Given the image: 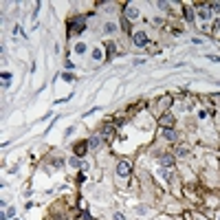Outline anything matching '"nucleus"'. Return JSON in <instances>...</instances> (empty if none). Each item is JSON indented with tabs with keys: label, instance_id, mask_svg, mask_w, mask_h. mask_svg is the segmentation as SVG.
Listing matches in <instances>:
<instances>
[{
	"label": "nucleus",
	"instance_id": "nucleus-20",
	"mask_svg": "<svg viewBox=\"0 0 220 220\" xmlns=\"http://www.w3.org/2000/svg\"><path fill=\"white\" fill-rule=\"evenodd\" d=\"M71 165H75V167H77V165H79V159L75 156V159H71ZM79 167H81V165H79Z\"/></svg>",
	"mask_w": 220,
	"mask_h": 220
},
{
	"label": "nucleus",
	"instance_id": "nucleus-15",
	"mask_svg": "<svg viewBox=\"0 0 220 220\" xmlns=\"http://www.w3.org/2000/svg\"><path fill=\"white\" fill-rule=\"evenodd\" d=\"M185 18H187V22H194V11H191V9H185Z\"/></svg>",
	"mask_w": 220,
	"mask_h": 220
},
{
	"label": "nucleus",
	"instance_id": "nucleus-2",
	"mask_svg": "<svg viewBox=\"0 0 220 220\" xmlns=\"http://www.w3.org/2000/svg\"><path fill=\"white\" fill-rule=\"evenodd\" d=\"M117 174H119L121 178L130 176V163H128V161H121V163L117 165Z\"/></svg>",
	"mask_w": 220,
	"mask_h": 220
},
{
	"label": "nucleus",
	"instance_id": "nucleus-13",
	"mask_svg": "<svg viewBox=\"0 0 220 220\" xmlns=\"http://www.w3.org/2000/svg\"><path fill=\"white\" fill-rule=\"evenodd\" d=\"M9 84H11V73H2V86L7 88Z\"/></svg>",
	"mask_w": 220,
	"mask_h": 220
},
{
	"label": "nucleus",
	"instance_id": "nucleus-5",
	"mask_svg": "<svg viewBox=\"0 0 220 220\" xmlns=\"http://www.w3.org/2000/svg\"><path fill=\"white\" fill-rule=\"evenodd\" d=\"M126 18H128V20L139 18V9H136V7H132V5H128V7H126Z\"/></svg>",
	"mask_w": 220,
	"mask_h": 220
},
{
	"label": "nucleus",
	"instance_id": "nucleus-22",
	"mask_svg": "<svg viewBox=\"0 0 220 220\" xmlns=\"http://www.w3.org/2000/svg\"><path fill=\"white\" fill-rule=\"evenodd\" d=\"M218 220H220V214H218Z\"/></svg>",
	"mask_w": 220,
	"mask_h": 220
},
{
	"label": "nucleus",
	"instance_id": "nucleus-3",
	"mask_svg": "<svg viewBox=\"0 0 220 220\" xmlns=\"http://www.w3.org/2000/svg\"><path fill=\"white\" fill-rule=\"evenodd\" d=\"M88 145H90L88 141H79V143H75V147H73L75 156H84V154H86V147H88Z\"/></svg>",
	"mask_w": 220,
	"mask_h": 220
},
{
	"label": "nucleus",
	"instance_id": "nucleus-9",
	"mask_svg": "<svg viewBox=\"0 0 220 220\" xmlns=\"http://www.w3.org/2000/svg\"><path fill=\"white\" fill-rule=\"evenodd\" d=\"M172 121H174V117H172V115H163V117H161V126L170 128V126H172Z\"/></svg>",
	"mask_w": 220,
	"mask_h": 220
},
{
	"label": "nucleus",
	"instance_id": "nucleus-19",
	"mask_svg": "<svg viewBox=\"0 0 220 220\" xmlns=\"http://www.w3.org/2000/svg\"><path fill=\"white\" fill-rule=\"evenodd\" d=\"M207 60H211V62H220V57H218V55H207Z\"/></svg>",
	"mask_w": 220,
	"mask_h": 220
},
{
	"label": "nucleus",
	"instance_id": "nucleus-14",
	"mask_svg": "<svg viewBox=\"0 0 220 220\" xmlns=\"http://www.w3.org/2000/svg\"><path fill=\"white\" fill-rule=\"evenodd\" d=\"M88 143H90L92 147H99V145H101V136H92V139H90Z\"/></svg>",
	"mask_w": 220,
	"mask_h": 220
},
{
	"label": "nucleus",
	"instance_id": "nucleus-1",
	"mask_svg": "<svg viewBox=\"0 0 220 220\" xmlns=\"http://www.w3.org/2000/svg\"><path fill=\"white\" fill-rule=\"evenodd\" d=\"M132 44L145 46V44H147V33H145V31H136V33L132 35Z\"/></svg>",
	"mask_w": 220,
	"mask_h": 220
},
{
	"label": "nucleus",
	"instance_id": "nucleus-7",
	"mask_svg": "<svg viewBox=\"0 0 220 220\" xmlns=\"http://www.w3.org/2000/svg\"><path fill=\"white\" fill-rule=\"evenodd\" d=\"M84 29H86V24H84V18H81V20H75V22H73V31H75V33H77V31L81 33Z\"/></svg>",
	"mask_w": 220,
	"mask_h": 220
},
{
	"label": "nucleus",
	"instance_id": "nucleus-21",
	"mask_svg": "<svg viewBox=\"0 0 220 220\" xmlns=\"http://www.w3.org/2000/svg\"><path fill=\"white\" fill-rule=\"evenodd\" d=\"M115 220H126V218H123V214H115Z\"/></svg>",
	"mask_w": 220,
	"mask_h": 220
},
{
	"label": "nucleus",
	"instance_id": "nucleus-8",
	"mask_svg": "<svg viewBox=\"0 0 220 220\" xmlns=\"http://www.w3.org/2000/svg\"><path fill=\"white\" fill-rule=\"evenodd\" d=\"M163 136H165L167 141H174V139H176V132H174L172 128H163Z\"/></svg>",
	"mask_w": 220,
	"mask_h": 220
},
{
	"label": "nucleus",
	"instance_id": "nucleus-10",
	"mask_svg": "<svg viewBox=\"0 0 220 220\" xmlns=\"http://www.w3.org/2000/svg\"><path fill=\"white\" fill-rule=\"evenodd\" d=\"M104 31H106L108 35L115 33V31H117V24H115V22H106V24H104Z\"/></svg>",
	"mask_w": 220,
	"mask_h": 220
},
{
	"label": "nucleus",
	"instance_id": "nucleus-6",
	"mask_svg": "<svg viewBox=\"0 0 220 220\" xmlns=\"http://www.w3.org/2000/svg\"><path fill=\"white\" fill-rule=\"evenodd\" d=\"M161 165L163 167H174V156L172 154H163L161 156Z\"/></svg>",
	"mask_w": 220,
	"mask_h": 220
},
{
	"label": "nucleus",
	"instance_id": "nucleus-11",
	"mask_svg": "<svg viewBox=\"0 0 220 220\" xmlns=\"http://www.w3.org/2000/svg\"><path fill=\"white\" fill-rule=\"evenodd\" d=\"M75 53L84 55V53H86V44H84V42H77V44H75Z\"/></svg>",
	"mask_w": 220,
	"mask_h": 220
},
{
	"label": "nucleus",
	"instance_id": "nucleus-17",
	"mask_svg": "<svg viewBox=\"0 0 220 220\" xmlns=\"http://www.w3.org/2000/svg\"><path fill=\"white\" fill-rule=\"evenodd\" d=\"M62 79H66V81H73V75H71V73H64V75H62Z\"/></svg>",
	"mask_w": 220,
	"mask_h": 220
},
{
	"label": "nucleus",
	"instance_id": "nucleus-4",
	"mask_svg": "<svg viewBox=\"0 0 220 220\" xmlns=\"http://www.w3.org/2000/svg\"><path fill=\"white\" fill-rule=\"evenodd\" d=\"M209 18H211V11H209L207 7H200V9H198V20H200V22H207Z\"/></svg>",
	"mask_w": 220,
	"mask_h": 220
},
{
	"label": "nucleus",
	"instance_id": "nucleus-18",
	"mask_svg": "<svg viewBox=\"0 0 220 220\" xmlns=\"http://www.w3.org/2000/svg\"><path fill=\"white\" fill-rule=\"evenodd\" d=\"M211 11H216V13H220V5H218V2H214V5H211Z\"/></svg>",
	"mask_w": 220,
	"mask_h": 220
},
{
	"label": "nucleus",
	"instance_id": "nucleus-16",
	"mask_svg": "<svg viewBox=\"0 0 220 220\" xmlns=\"http://www.w3.org/2000/svg\"><path fill=\"white\" fill-rule=\"evenodd\" d=\"M106 49H108V60H110V57H112V51H115V46L108 42V44H106Z\"/></svg>",
	"mask_w": 220,
	"mask_h": 220
},
{
	"label": "nucleus",
	"instance_id": "nucleus-12",
	"mask_svg": "<svg viewBox=\"0 0 220 220\" xmlns=\"http://www.w3.org/2000/svg\"><path fill=\"white\" fill-rule=\"evenodd\" d=\"M92 60H95V62H101V60H104V53H101L99 49H95V51H92Z\"/></svg>",
	"mask_w": 220,
	"mask_h": 220
}]
</instances>
